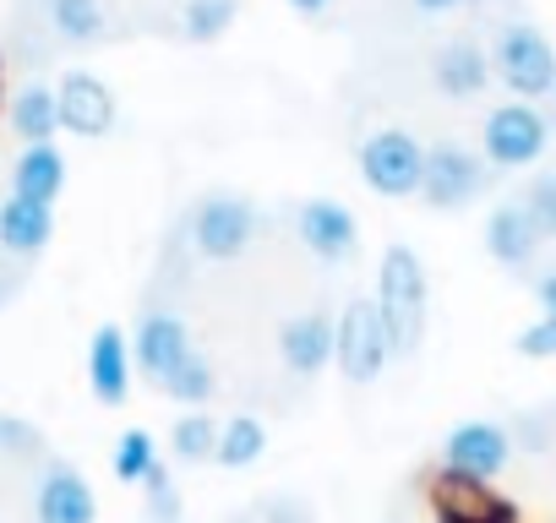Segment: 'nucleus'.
<instances>
[{
  "label": "nucleus",
  "mask_w": 556,
  "mask_h": 523,
  "mask_svg": "<svg viewBox=\"0 0 556 523\" xmlns=\"http://www.w3.org/2000/svg\"><path fill=\"white\" fill-rule=\"evenodd\" d=\"M377 311L388 322V339H393V355L409 360L420 355L426 344V317H431V284H426V262L415 256V245L393 240L377 262Z\"/></svg>",
  "instance_id": "1"
},
{
  "label": "nucleus",
  "mask_w": 556,
  "mask_h": 523,
  "mask_svg": "<svg viewBox=\"0 0 556 523\" xmlns=\"http://www.w3.org/2000/svg\"><path fill=\"white\" fill-rule=\"evenodd\" d=\"M491 72L507 88V99L545 104L556 93V50L534 23H496L491 28Z\"/></svg>",
  "instance_id": "2"
},
{
  "label": "nucleus",
  "mask_w": 556,
  "mask_h": 523,
  "mask_svg": "<svg viewBox=\"0 0 556 523\" xmlns=\"http://www.w3.org/2000/svg\"><path fill=\"white\" fill-rule=\"evenodd\" d=\"M551 137H556V126H551V115H545L540 104H529V99H502V104L480 120V158H485L491 169H529V164L545 158Z\"/></svg>",
  "instance_id": "3"
},
{
  "label": "nucleus",
  "mask_w": 556,
  "mask_h": 523,
  "mask_svg": "<svg viewBox=\"0 0 556 523\" xmlns=\"http://www.w3.org/2000/svg\"><path fill=\"white\" fill-rule=\"evenodd\" d=\"M361 180L388 196V202H404V196H420V180H426V148L415 131H399V126H382L361 142Z\"/></svg>",
  "instance_id": "4"
},
{
  "label": "nucleus",
  "mask_w": 556,
  "mask_h": 523,
  "mask_svg": "<svg viewBox=\"0 0 556 523\" xmlns=\"http://www.w3.org/2000/svg\"><path fill=\"white\" fill-rule=\"evenodd\" d=\"M256 229H262L256 207L245 196H229V191L202 196L191 207V218H186V240H191V251L202 262H235V256H245V245L256 240Z\"/></svg>",
  "instance_id": "5"
},
{
  "label": "nucleus",
  "mask_w": 556,
  "mask_h": 523,
  "mask_svg": "<svg viewBox=\"0 0 556 523\" xmlns=\"http://www.w3.org/2000/svg\"><path fill=\"white\" fill-rule=\"evenodd\" d=\"M333 360L350 382H377L393 360V339L388 322L377 311V301H350L333 322Z\"/></svg>",
  "instance_id": "6"
},
{
  "label": "nucleus",
  "mask_w": 556,
  "mask_h": 523,
  "mask_svg": "<svg viewBox=\"0 0 556 523\" xmlns=\"http://www.w3.org/2000/svg\"><path fill=\"white\" fill-rule=\"evenodd\" d=\"M491 191V164L458 142H437L426 148V180H420V196L431 207H469L475 196Z\"/></svg>",
  "instance_id": "7"
},
{
  "label": "nucleus",
  "mask_w": 556,
  "mask_h": 523,
  "mask_svg": "<svg viewBox=\"0 0 556 523\" xmlns=\"http://www.w3.org/2000/svg\"><path fill=\"white\" fill-rule=\"evenodd\" d=\"M426 501H431L437 523H518L513 501L491 480H469V474H453V469L431 474Z\"/></svg>",
  "instance_id": "8"
},
{
  "label": "nucleus",
  "mask_w": 556,
  "mask_h": 523,
  "mask_svg": "<svg viewBox=\"0 0 556 523\" xmlns=\"http://www.w3.org/2000/svg\"><path fill=\"white\" fill-rule=\"evenodd\" d=\"M513 431L496 425V420H464L447 431L442 442V469L453 474H469V480H496L507 463H513Z\"/></svg>",
  "instance_id": "9"
},
{
  "label": "nucleus",
  "mask_w": 556,
  "mask_h": 523,
  "mask_svg": "<svg viewBox=\"0 0 556 523\" xmlns=\"http://www.w3.org/2000/svg\"><path fill=\"white\" fill-rule=\"evenodd\" d=\"M191 355V328L180 311L169 306H148L137 317V333H131V360H137V377H148L153 387Z\"/></svg>",
  "instance_id": "10"
},
{
  "label": "nucleus",
  "mask_w": 556,
  "mask_h": 523,
  "mask_svg": "<svg viewBox=\"0 0 556 523\" xmlns=\"http://www.w3.org/2000/svg\"><path fill=\"white\" fill-rule=\"evenodd\" d=\"M295 234H301V245H306L317 262H328V268H344V262L361 251V224H355V213H350L344 202H333V196L301 202Z\"/></svg>",
  "instance_id": "11"
},
{
  "label": "nucleus",
  "mask_w": 556,
  "mask_h": 523,
  "mask_svg": "<svg viewBox=\"0 0 556 523\" xmlns=\"http://www.w3.org/2000/svg\"><path fill=\"white\" fill-rule=\"evenodd\" d=\"M131 382H137V360H131V333H121L115 322H104L93 339H88V387L104 409H121L131 398Z\"/></svg>",
  "instance_id": "12"
},
{
  "label": "nucleus",
  "mask_w": 556,
  "mask_h": 523,
  "mask_svg": "<svg viewBox=\"0 0 556 523\" xmlns=\"http://www.w3.org/2000/svg\"><path fill=\"white\" fill-rule=\"evenodd\" d=\"M34 518L39 523H99V496L83 480V469L50 458L39 474V490H34Z\"/></svg>",
  "instance_id": "13"
},
{
  "label": "nucleus",
  "mask_w": 556,
  "mask_h": 523,
  "mask_svg": "<svg viewBox=\"0 0 556 523\" xmlns=\"http://www.w3.org/2000/svg\"><path fill=\"white\" fill-rule=\"evenodd\" d=\"M491 50L480 44V39H469V34H458V39H447L442 50H437V61H431V82H437V93L442 99H453V104H469V99H480L485 88H491Z\"/></svg>",
  "instance_id": "14"
},
{
  "label": "nucleus",
  "mask_w": 556,
  "mask_h": 523,
  "mask_svg": "<svg viewBox=\"0 0 556 523\" xmlns=\"http://www.w3.org/2000/svg\"><path fill=\"white\" fill-rule=\"evenodd\" d=\"M55 104H61V131H72V137H110L115 131V93L93 72H66L55 82Z\"/></svg>",
  "instance_id": "15"
},
{
  "label": "nucleus",
  "mask_w": 556,
  "mask_h": 523,
  "mask_svg": "<svg viewBox=\"0 0 556 523\" xmlns=\"http://www.w3.org/2000/svg\"><path fill=\"white\" fill-rule=\"evenodd\" d=\"M278 360H285L290 377L312 382L333 366V317L328 311H301L278 328Z\"/></svg>",
  "instance_id": "16"
},
{
  "label": "nucleus",
  "mask_w": 556,
  "mask_h": 523,
  "mask_svg": "<svg viewBox=\"0 0 556 523\" xmlns=\"http://www.w3.org/2000/svg\"><path fill=\"white\" fill-rule=\"evenodd\" d=\"M540 224L529 218V207L523 202H502L491 218H485V251L502 262L507 273H523L529 262H534V251H540Z\"/></svg>",
  "instance_id": "17"
},
{
  "label": "nucleus",
  "mask_w": 556,
  "mask_h": 523,
  "mask_svg": "<svg viewBox=\"0 0 556 523\" xmlns=\"http://www.w3.org/2000/svg\"><path fill=\"white\" fill-rule=\"evenodd\" d=\"M55 240V207L50 202H28V196H7L0 202V251L7 256H39Z\"/></svg>",
  "instance_id": "18"
},
{
  "label": "nucleus",
  "mask_w": 556,
  "mask_h": 523,
  "mask_svg": "<svg viewBox=\"0 0 556 523\" xmlns=\"http://www.w3.org/2000/svg\"><path fill=\"white\" fill-rule=\"evenodd\" d=\"M12 191L55 207L66 191V153L55 142H23V153L12 158Z\"/></svg>",
  "instance_id": "19"
},
{
  "label": "nucleus",
  "mask_w": 556,
  "mask_h": 523,
  "mask_svg": "<svg viewBox=\"0 0 556 523\" xmlns=\"http://www.w3.org/2000/svg\"><path fill=\"white\" fill-rule=\"evenodd\" d=\"M7 120H12V137L17 142H55L61 131V104H55V88L45 82H23L7 104Z\"/></svg>",
  "instance_id": "20"
},
{
  "label": "nucleus",
  "mask_w": 556,
  "mask_h": 523,
  "mask_svg": "<svg viewBox=\"0 0 556 523\" xmlns=\"http://www.w3.org/2000/svg\"><path fill=\"white\" fill-rule=\"evenodd\" d=\"M45 17L66 44H99L110 34V12L104 0H45Z\"/></svg>",
  "instance_id": "21"
},
{
  "label": "nucleus",
  "mask_w": 556,
  "mask_h": 523,
  "mask_svg": "<svg viewBox=\"0 0 556 523\" xmlns=\"http://www.w3.org/2000/svg\"><path fill=\"white\" fill-rule=\"evenodd\" d=\"M159 387H164V398H175V404H186V409H207V404L218 398V371H213L207 355L191 349V355H186Z\"/></svg>",
  "instance_id": "22"
},
{
  "label": "nucleus",
  "mask_w": 556,
  "mask_h": 523,
  "mask_svg": "<svg viewBox=\"0 0 556 523\" xmlns=\"http://www.w3.org/2000/svg\"><path fill=\"white\" fill-rule=\"evenodd\" d=\"M262 452H267V425H262V420L235 414V420L218 425V452H213V463H224V469H251Z\"/></svg>",
  "instance_id": "23"
},
{
  "label": "nucleus",
  "mask_w": 556,
  "mask_h": 523,
  "mask_svg": "<svg viewBox=\"0 0 556 523\" xmlns=\"http://www.w3.org/2000/svg\"><path fill=\"white\" fill-rule=\"evenodd\" d=\"M218 425H224V420H213L207 409H186V414L175 420V431H169V452H175L180 463H207V458L218 452Z\"/></svg>",
  "instance_id": "24"
},
{
  "label": "nucleus",
  "mask_w": 556,
  "mask_h": 523,
  "mask_svg": "<svg viewBox=\"0 0 556 523\" xmlns=\"http://www.w3.org/2000/svg\"><path fill=\"white\" fill-rule=\"evenodd\" d=\"M110 469H115L121 485H142V480L159 469V447H153V436H148L142 425L121 431V442H115V452H110Z\"/></svg>",
  "instance_id": "25"
},
{
  "label": "nucleus",
  "mask_w": 556,
  "mask_h": 523,
  "mask_svg": "<svg viewBox=\"0 0 556 523\" xmlns=\"http://www.w3.org/2000/svg\"><path fill=\"white\" fill-rule=\"evenodd\" d=\"M229 23H235V0H186V7H180V34H186L191 44L224 39Z\"/></svg>",
  "instance_id": "26"
},
{
  "label": "nucleus",
  "mask_w": 556,
  "mask_h": 523,
  "mask_svg": "<svg viewBox=\"0 0 556 523\" xmlns=\"http://www.w3.org/2000/svg\"><path fill=\"white\" fill-rule=\"evenodd\" d=\"M142 490H148V523H180V518H186L180 485H175V474H169L164 463L142 480Z\"/></svg>",
  "instance_id": "27"
},
{
  "label": "nucleus",
  "mask_w": 556,
  "mask_h": 523,
  "mask_svg": "<svg viewBox=\"0 0 556 523\" xmlns=\"http://www.w3.org/2000/svg\"><path fill=\"white\" fill-rule=\"evenodd\" d=\"M523 207H529V218L540 224V234L556 240V175H540V180L523 191Z\"/></svg>",
  "instance_id": "28"
},
{
  "label": "nucleus",
  "mask_w": 556,
  "mask_h": 523,
  "mask_svg": "<svg viewBox=\"0 0 556 523\" xmlns=\"http://www.w3.org/2000/svg\"><path fill=\"white\" fill-rule=\"evenodd\" d=\"M39 431L28 420H12V414H0V452H12V458H39Z\"/></svg>",
  "instance_id": "29"
},
{
  "label": "nucleus",
  "mask_w": 556,
  "mask_h": 523,
  "mask_svg": "<svg viewBox=\"0 0 556 523\" xmlns=\"http://www.w3.org/2000/svg\"><path fill=\"white\" fill-rule=\"evenodd\" d=\"M518 355H523V360H556V322H551V317L529 322V328L518 333Z\"/></svg>",
  "instance_id": "30"
},
{
  "label": "nucleus",
  "mask_w": 556,
  "mask_h": 523,
  "mask_svg": "<svg viewBox=\"0 0 556 523\" xmlns=\"http://www.w3.org/2000/svg\"><path fill=\"white\" fill-rule=\"evenodd\" d=\"M534 301H540V317L556 322V273H540L534 279Z\"/></svg>",
  "instance_id": "31"
},
{
  "label": "nucleus",
  "mask_w": 556,
  "mask_h": 523,
  "mask_svg": "<svg viewBox=\"0 0 556 523\" xmlns=\"http://www.w3.org/2000/svg\"><path fill=\"white\" fill-rule=\"evenodd\" d=\"M458 7H469V0H415L420 17H442V12H458Z\"/></svg>",
  "instance_id": "32"
},
{
  "label": "nucleus",
  "mask_w": 556,
  "mask_h": 523,
  "mask_svg": "<svg viewBox=\"0 0 556 523\" xmlns=\"http://www.w3.org/2000/svg\"><path fill=\"white\" fill-rule=\"evenodd\" d=\"M290 7H295L301 17H328V12H333V0H290Z\"/></svg>",
  "instance_id": "33"
},
{
  "label": "nucleus",
  "mask_w": 556,
  "mask_h": 523,
  "mask_svg": "<svg viewBox=\"0 0 556 523\" xmlns=\"http://www.w3.org/2000/svg\"><path fill=\"white\" fill-rule=\"evenodd\" d=\"M12 290H17V279H7V273H0V306L12 301Z\"/></svg>",
  "instance_id": "34"
},
{
  "label": "nucleus",
  "mask_w": 556,
  "mask_h": 523,
  "mask_svg": "<svg viewBox=\"0 0 556 523\" xmlns=\"http://www.w3.org/2000/svg\"><path fill=\"white\" fill-rule=\"evenodd\" d=\"M485 7H513V0H485Z\"/></svg>",
  "instance_id": "35"
}]
</instances>
